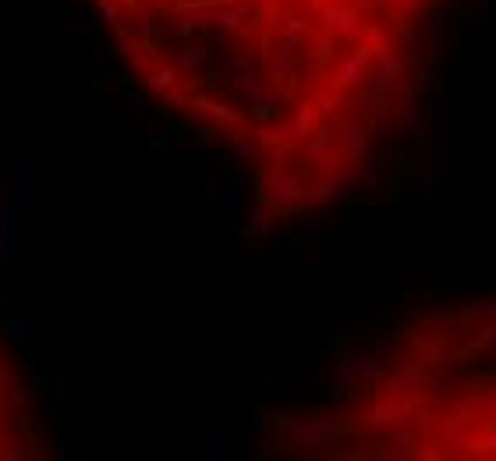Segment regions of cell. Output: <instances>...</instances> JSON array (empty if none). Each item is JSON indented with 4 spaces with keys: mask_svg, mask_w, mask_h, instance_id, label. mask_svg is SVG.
I'll list each match as a JSON object with an SVG mask.
<instances>
[{
    "mask_svg": "<svg viewBox=\"0 0 496 461\" xmlns=\"http://www.w3.org/2000/svg\"><path fill=\"white\" fill-rule=\"evenodd\" d=\"M397 274H401V263H380L376 266V287H390L397 280Z\"/></svg>",
    "mask_w": 496,
    "mask_h": 461,
    "instance_id": "cell-2",
    "label": "cell"
},
{
    "mask_svg": "<svg viewBox=\"0 0 496 461\" xmlns=\"http://www.w3.org/2000/svg\"><path fill=\"white\" fill-rule=\"evenodd\" d=\"M213 203H216V206H231V203H234V181H231V178H220V181H216Z\"/></svg>",
    "mask_w": 496,
    "mask_h": 461,
    "instance_id": "cell-3",
    "label": "cell"
},
{
    "mask_svg": "<svg viewBox=\"0 0 496 461\" xmlns=\"http://www.w3.org/2000/svg\"><path fill=\"white\" fill-rule=\"evenodd\" d=\"M489 309H493V305H489V298H475L468 312H461V323H475V320H482Z\"/></svg>",
    "mask_w": 496,
    "mask_h": 461,
    "instance_id": "cell-4",
    "label": "cell"
},
{
    "mask_svg": "<svg viewBox=\"0 0 496 461\" xmlns=\"http://www.w3.org/2000/svg\"><path fill=\"white\" fill-rule=\"evenodd\" d=\"M429 32H433V50L440 54V50H443V39H446V18H436Z\"/></svg>",
    "mask_w": 496,
    "mask_h": 461,
    "instance_id": "cell-5",
    "label": "cell"
},
{
    "mask_svg": "<svg viewBox=\"0 0 496 461\" xmlns=\"http://www.w3.org/2000/svg\"><path fill=\"white\" fill-rule=\"evenodd\" d=\"M446 171V100H436V128H433V178Z\"/></svg>",
    "mask_w": 496,
    "mask_h": 461,
    "instance_id": "cell-1",
    "label": "cell"
}]
</instances>
